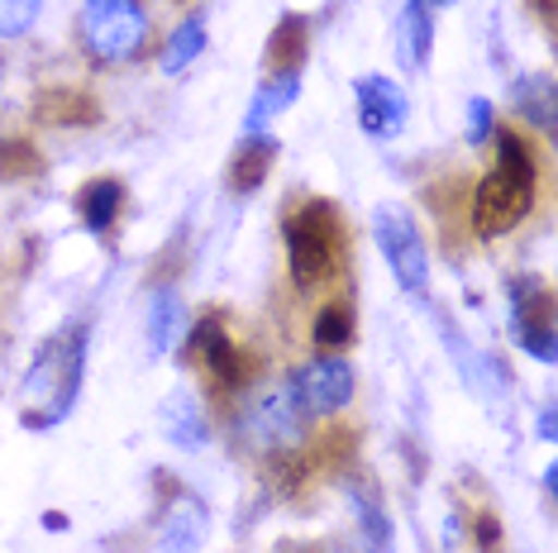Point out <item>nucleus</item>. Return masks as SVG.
<instances>
[{
	"instance_id": "f257e3e1",
	"label": "nucleus",
	"mask_w": 558,
	"mask_h": 553,
	"mask_svg": "<svg viewBox=\"0 0 558 553\" xmlns=\"http://www.w3.org/2000/svg\"><path fill=\"white\" fill-rule=\"evenodd\" d=\"M86 348H92V320H72L34 354L24 372V425L53 430L72 415L86 377Z\"/></svg>"
},
{
	"instance_id": "f03ea898",
	"label": "nucleus",
	"mask_w": 558,
	"mask_h": 553,
	"mask_svg": "<svg viewBox=\"0 0 558 553\" xmlns=\"http://www.w3.org/2000/svg\"><path fill=\"white\" fill-rule=\"evenodd\" d=\"M535 186H539L535 148L520 134H497V168L482 177L473 196V230L482 238L511 234L535 206Z\"/></svg>"
},
{
	"instance_id": "7ed1b4c3",
	"label": "nucleus",
	"mask_w": 558,
	"mask_h": 553,
	"mask_svg": "<svg viewBox=\"0 0 558 553\" xmlns=\"http://www.w3.org/2000/svg\"><path fill=\"white\" fill-rule=\"evenodd\" d=\"M154 20L144 0H82L77 5V44L96 67H124L148 48Z\"/></svg>"
},
{
	"instance_id": "20e7f679",
	"label": "nucleus",
	"mask_w": 558,
	"mask_h": 553,
	"mask_svg": "<svg viewBox=\"0 0 558 553\" xmlns=\"http://www.w3.org/2000/svg\"><path fill=\"white\" fill-rule=\"evenodd\" d=\"M339 248H344V224H339V210L325 200H306L287 220V268L301 286L329 282L339 268Z\"/></svg>"
},
{
	"instance_id": "39448f33",
	"label": "nucleus",
	"mask_w": 558,
	"mask_h": 553,
	"mask_svg": "<svg viewBox=\"0 0 558 553\" xmlns=\"http://www.w3.org/2000/svg\"><path fill=\"white\" fill-rule=\"evenodd\" d=\"M311 415L301 410V401L291 396V386H268V392H253V401L239 415V430H244V444L253 454H291V448L306 439Z\"/></svg>"
},
{
	"instance_id": "423d86ee",
	"label": "nucleus",
	"mask_w": 558,
	"mask_h": 553,
	"mask_svg": "<svg viewBox=\"0 0 558 553\" xmlns=\"http://www.w3.org/2000/svg\"><path fill=\"white\" fill-rule=\"evenodd\" d=\"M373 238H377V254L387 258V268H391V276H397L401 292L425 296V292H429V248H425L421 230H415L411 210L397 206V200L377 206V216H373Z\"/></svg>"
},
{
	"instance_id": "0eeeda50",
	"label": "nucleus",
	"mask_w": 558,
	"mask_h": 553,
	"mask_svg": "<svg viewBox=\"0 0 558 553\" xmlns=\"http://www.w3.org/2000/svg\"><path fill=\"white\" fill-rule=\"evenodd\" d=\"M287 386L311 420H325V415H339L353 401L359 377H353V362L344 354H315L287 377Z\"/></svg>"
},
{
	"instance_id": "6e6552de",
	"label": "nucleus",
	"mask_w": 558,
	"mask_h": 553,
	"mask_svg": "<svg viewBox=\"0 0 558 553\" xmlns=\"http://www.w3.org/2000/svg\"><path fill=\"white\" fill-rule=\"evenodd\" d=\"M511 334L535 362H554V296L535 276L511 282Z\"/></svg>"
},
{
	"instance_id": "1a4fd4ad",
	"label": "nucleus",
	"mask_w": 558,
	"mask_h": 553,
	"mask_svg": "<svg viewBox=\"0 0 558 553\" xmlns=\"http://www.w3.org/2000/svg\"><path fill=\"white\" fill-rule=\"evenodd\" d=\"M353 100H359V124L367 138H397L405 130V120H411V96H405V86H397L383 72H363L359 82H353Z\"/></svg>"
},
{
	"instance_id": "9d476101",
	"label": "nucleus",
	"mask_w": 558,
	"mask_h": 553,
	"mask_svg": "<svg viewBox=\"0 0 558 553\" xmlns=\"http://www.w3.org/2000/svg\"><path fill=\"white\" fill-rule=\"evenodd\" d=\"M435 324H439L444 344L453 348V362H459L463 382L473 386L477 396H506V392H511V372H506V362H501L497 354H482L477 344H468V339L459 334V324H453V320H444L439 310H435Z\"/></svg>"
},
{
	"instance_id": "9b49d317",
	"label": "nucleus",
	"mask_w": 558,
	"mask_h": 553,
	"mask_svg": "<svg viewBox=\"0 0 558 553\" xmlns=\"http://www.w3.org/2000/svg\"><path fill=\"white\" fill-rule=\"evenodd\" d=\"M210 539V511L201 506V496L177 492L158 520V553H201Z\"/></svg>"
},
{
	"instance_id": "f8f14e48",
	"label": "nucleus",
	"mask_w": 558,
	"mask_h": 553,
	"mask_svg": "<svg viewBox=\"0 0 558 553\" xmlns=\"http://www.w3.org/2000/svg\"><path fill=\"white\" fill-rule=\"evenodd\" d=\"M158 430L168 444H177L182 454H196V448L210 444V415L201 406L196 392H186V386H177V392L158 406Z\"/></svg>"
},
{
	"instance_id": "ddd939ff",
	"label": "nucleus",
	"mask_w": 558,
	"mask_h": 553,
	"mask_svg": "<svg viewBox=\"0 0 558 553\" xmlns=\"http://www.w3.org/2000/svg\"><path fill=\"white\" fill-rule=\"evenodd\" d=\"M296 96H301V67H272L268 77L258 82L253 100H248L244 130H248V134H268V124L282 115L287 106H296Z\"/></svg>"
},
{
	"instance_id": "4468645a",
	"label": "nucleus",
	"mask_w": 558,
	"mask_h": 553,
	"mask_svg": "<svg viewBox=\"0 0 558 553\" xmlns=\"http://www.w3.org/2000/svg\"><path fill=\"white\" fill-rule=\"evenodd\" d=\"M429 53H435V0H405L401 24H397L401 67L421 72V67H429Z\"/></svg>"
},
{
	"instance_id": "2eb2a0df",
	"label": "nucleus",
	"mask_w": 558,
	"mask_h": 553,
	"mask_svg": "<svg viewBox=\"0 0 558 553\" xmlns=\"http://www.w3.org/2000/svg\"><path fill=\"white\" fill-rule=\"evenodd\" d=\"M144 334H148V348L162 358L172 354L177 344H182L186 334V300L177 286H154V296H148V316H144Z\"/></svg>"
},
{
	"instance_id": "dca6fc26",
	"label": "nucleus",
	"mask_w": 558,
	"mask_h": 553,
	"mask_svg": "<svg viewBox=\"0 0 558 553\" xmlns=\"http://www.w3.org/2000/svg\"><path fill=\"white\" fill-rule=\"evenodd\" d=\"M349 506L359 520V539L367 553H397V530H391V515L383 506V492L367 482H349Z\"/></svg>"
},
{
	"instance_id": "f3484780",
	"label": "nucleus",
	"mask_w": 558,
	"mask_h": 553,
	"mask_svg": "<svg viewBox=\"0 0 558 553\" xmlns=\"http://www.w3.org/2000/svg\"><path fill=\"white\" fill-rule=\"evenodd\" d=\"M272 162H277V138L272 134H248L244 144H239V153L230 158V192L253 196L263 182H268Z\"/></svg>"
},
{
	"instance_id": "a211bd4d",
	"label": "nucleus",
	"mask_w": 558,
	"mask_h": 553,
	"mask_svg": "<svg viewBox=\"0 0 558 553\" xmlns=\"http://www.w3.org/2000/svg\"><path fill=\"white\" fill-rule=\"evenodd\" d=\"M120 210H124V186L116 177H96V182H86L77 192V216H82V224L92 234H110V230H116Z\"/></svg>"
},
{
	"instance_id": "6ab92c4d",
	"label": "nucleus",
	"mask_w": 558,
	"mask_h": 553,
	"mask_svg": "<svg viewBox=\"0 0 558 553\" xmlns=\"http://www.w3.org/2000/svg\"><path fill=\"white\" fill-rule=\"evenodd\" d=\"M206 44H210L206 15H186V20L168 34V39H162V48H158V67L168 72V77H177V72H186L201 53H206Z\"/></svg>"
},
{
	"instance_id": "aec40b11",
	"label": "nucleus",
	"mask_w": 558,
	"mask_h": 553,
	"mask_svg": "<svg viewBox=\"0 0 558 553\" xmlns=\"http://www.w3.org/2000/svg\"><path fill=\"white\" fill-rule=\"evenodd\" d=\"M272 67H306V20L282 15L268 39V72Z\"/></svg>"
},
{
	"instance_id": "412c9836",
	"label": "nucleus",
	"mask_w": 558,
	"mask_h": 553,
	"mask_svg": "<svg viewBox=\"0 0 558 553\" xmlns=\"http://www.w3.org/2000/svg\"><path fill=\"white\" fill-rule=\"evenodd\" d=\"M311 339H315V348H320V354H344V348L353 344V310L344 306V300H329V306H320Z\"/></svg>"
},
{
	"instance_id": "4be33fe9",
	"label": "nucleus",
	"mask_w": 558,
	"mask_h": 553,
	"mask_svg": "<svg viewBox=\"0 0 558 553\" xmlns=\"http://www.w3.org/2000/svg\"><path fill=\"white\" fill-rule=\"evenodd\" d=\"M515 106H520V115H525L530 124L554 130V77H544V72L520 77L515 82Z\"/></svg>"
},
{
	"instance_id": "5701e85b",
	"label": "nucleus",
	"mask_w": 558,
	"mask_h": 553,
	"mask_svg": "<svg viewBox=\"0 0 558 553\" xmlns=\"http://www.w3.org/2000/svg\"><path fill=\"white\" fill-rule=\"evenodd\" d=\"M44 0H0V39H24L39 24Z\"/></svg>"
},
{
	"instance_id": "b1692460",
	"label": "nucleus",
	"mask_w": 558,
	"mask_h": 553,
	"mask_svg": "<svg viewBox=\"0 0 558 553\" xmlns=\"http://www.w3.org/2000/svg\"><path fill=\"white\" fill-rule=\"evenodd\" d=\"M487 138H497V110H492L487 96H473L468 100V144H487Z\"/></svg>"
},
{
	"instance_id": "393cba45",
	"label": "nucleus",
	"mask_w": 558,
	"mask_h": 553,
	"mask_svg": "<svg viewBox=\"0 0 558 553\" xmlns=\"http://www.w3.org/2000/svg\"><path fill=\"white\" fill-rule=\"evenodd\" d=\"M539 439H554V406H544L539 415Z\"/></svg>"
},
{
	"instance_id": "a878e982",
	"label": "nucleus",
	"mask_w": 558,
	"mask_h": 553,
	"mask_svg": "<svg viewBox=\"0 0 558 553\" xmlns=\"http://www.w3.org/2000/svg\"><path fill=\"white\" fill-rule=\"evenodd\" d=\"M530 5H535L539 20H554V0H530Z\"/></svg>"
},
{
	"instance_id": "bb28decb",
	"label": "nucleus",
	"mask_w": 558,
	"mask_h": 553,
	"mask_svg": "<svg viewBox=\"0 0 558 553\" xmlns=\"http://www.w3.org/2000/svg\"><path fill=\"white\" fill-rule=\"evenodd\" d=\"M435 5H449V0H435Z\"/></svg>"
}]
</instances>
